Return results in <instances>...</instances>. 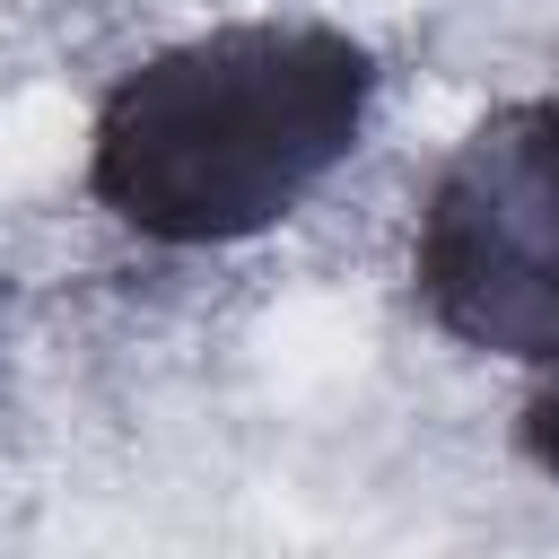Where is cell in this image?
Wrapping results in <instances>:
<instances>
[{
    "instance_id": "3",
    "label": "cell",
    "mask_w": 559,
    "mask_h": 559,
    "mask_svg": "<svg viewBox=\"0 0 559 559\" xmlns=\"http://www.w3.org/2000/svg\"><path fill=\"white\" fill-rule=\"evenodd\" d=\"M524 445H533L542 472H559V367H550V384H542L533 411H524Z\"/></svg>"
},
{
    "instance_id": "1",
    "label": "cell",
    "mask_w": 559,
    "mask_h": 559,
    "mask_svg": "<svg viewBox=\"0 0 559 559\" xmlns=\"http://www.w3.org/2000/svg\"><path fill=\"white\" fill-rule=\"evenodd\" d=\"M376 61L323 17L183 35L114 79L87 192L148 245H236L288 218L367 131Z\"/></svg>"
},
{
    "instance_id": "2",
    "label": "cell",
    "mask_w": 559,
    "mask_h": 559,
    "mask_svg": "<svg viewBox=\"0 0 559 559\" xmlns=\"http://www.w3.org/2000/svg\"><path fill=\"white\" fill-rule=\"evenodd\" d=\"M411 288L437 332L559 367V96L472 131L419 201Z\"/></svg>"
}]
</instances>
